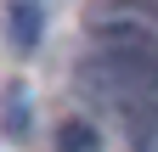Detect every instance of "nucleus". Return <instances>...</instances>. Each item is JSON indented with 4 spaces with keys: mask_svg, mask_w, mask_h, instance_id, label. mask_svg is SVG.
Returning <instances> with one entry per match:
<instances>
[{
    "mask_svg": "<svg viewBox=\"0 0 158 152\" xmlns=\"http://www.w3.org/2000/svg\"><path fill=\"white\" fill-rule=\"evenodd\" d=\"M11 34H17L23 51L40 40V11H34V0H11Z\"/></svg>",
    "mask_w": 158,
    "mask_h": 152,
    "instance_id": "obj_2",
    "label": "nucleus"
},
{
    "mask_svg": "<svg viewBox=\"0 0 158 152\" xmlns=\"http://www.w3.org/2000/svg\"><path fill=\"white\" fill-rule=\"evenodd\" d=\"M56 152H102V135H96V124L68 118L62 130H56Z\"/></svg>",
    "mask_w": 158,
    "mask_h": 152,
    "instance_id": "obj_1",
    "label": "nucleus"
},
{
    "mask_svg": "<svg viewBox=\"0 0 158 152\" xmlns=\"http://www.w3.org/2000/svg\"><path fill=\"white\" fill-rule=\"evenodd\" d=\"M124 11H135V17H147V23H158V0H118Z\"/></svg>",
    "mask_w": 158,
    "mask_h": 152,
    "instance_id": "obj_3",
    "label": "nucleus"
}]
</instances>
